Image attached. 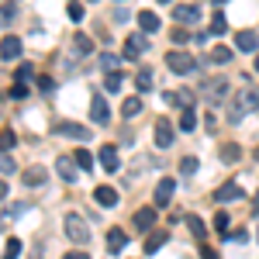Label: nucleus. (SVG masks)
<instances>
[{"label":"nucleus","mask_w":259,"mask_h":259,"mask_svg":"<svg viewBox=\"0 0 259 259\" xmlns=\"http://www.w3.org/2000/svg\"><path fill=\"white\" fill-rule=\"evenodd\" d=\"M45 177H49V173H45V166H28V169H24V187H41V183H45Z\"/></svg>","instance_id":"obj_19"},{"label":"nucleus","mask_w":259,"mask_h":259,"mask_svg":"<svg viewBox=\"0 0 259 259\" xmlns=\"http://www.w3.org/2000/svg\"><path fill=\"white\" fill-rule=\"evenodd\" d=\"M135 87H139V94H149V90H152V73L142 69L139 76H135Z\"/></svg>","instance_id":"obj_32"},{"label":"nucleus","mask_w":259,"mask_h":259,"mask_svg":"<svg viewBox=\"0 0 259 259\" xmlns=\"http://www.w3.org/2000/svg\"><path fill=\"white\" fill-rule=\"evenodd\" d=\"M180 173H183V177H194V173H197V156H187V159L180 162Z\"/></svg>","instance_id":"obj_36"},{"label":"nucleus","mask_w":259,"mask_h":259,"mask_svg":"<svg viewBox=\"0 0 259 259\" xmlns=\"http://www.w3.org/2000/svg\"><path fill=\"white\" fill-rule=\"evenodd\" d=\"M194 66H197V59H194L190 52H183V49H173V52H166V69H169V73H177V76H187V73H194Z\"/></svg>","instance_id":"obj_2"},{"label":"nucleus","mask_w":259,"mask_h":259,"mask_svg":"<svg viewBox=\"0 0 259 259\" xmlns=\"http://www.w3.org/2000/svg\"><path fill=\"white\" fill-rule=\"evenodd\" d=\"M173 18H177L180 24H197L200 11L194 7V4H177V7H173Z\"/></svg>","instance_id":"obj_11"},{"label":"nucleus","mask_w":259,"mask_h":259,"mask_svg":"<svg viewBox=\"0 0 259 259\" xmlns=\"http://www.w3.org/2000/svg\"><path fill=\"white\" fill-rule=\"evenodd\" d=\"M62 228H66L69 242H76V245H87V242H90V225H87V221H83L80 214H66Z\"/></svg>","instance_id":"obj_4"},{"label":"nucleus","mask_w":259,"mask_h":259,"mask_svg":"<svg viewBox=\"0 0 259 259\" xmlns=\"http://www.w3.org/2000/svg\"><path fill=\"white\" fill-rule=\"evenodd\" d=\"M169 38L177 41V45H187V41H194V35H190L187 28H173V31H169Z\"/></svg>","instance_id":"obj_35"},{"label":"nucleus","mask_w":259,"mask_h":259,"mask_svg":"<svg viewBox=\"0 0 259 259\" xmlns=\"http://www.w3.org/2000/svg\"><path fill=\"white\" fill-rule=\"evenodd\" d=\"M31 80V66L24 62V66H18V83H28Z\"/></svg>","instance_id":"obj_43"},{"label":"nucleus","mask_w":259,"mask_h":259,"mask_svg":"<svg viewBox=\"0 0 259 259\" xmlns=\"http://www.w3.org/2000/svg\"><path fill=\"white\" fill-rule=\"evenodd\" d=\"M135 114H142V97H128L121 104V118H135Z\"/></svg>","instance_id":"obj_27"},{"label":"nucleus","mask_w":259,"mask_h":259,"mask_svg":"<svg viewBox=\"0 0 259 259\" xmlns=\"http://www.w3.org/2000/svg\"><path fill=\"white\" fill-rule=\"evenodd\" d=\"M200 259H221V256H218V249H211V245H204V249H200Z\"/></svg>","instance_id":"obj_45"},{"label":"nucleus","mask_w":259,"mask_h":259,"mask_svg":"<svg viewBox=\"0 0 259 259\" xmlns=\"http://www.w3.org/2000/svg\"><path fill=\"white\" fill-rule=\"evenodd\" d=\"M14 132H11V128H4V132H0V152H7V149H14Z\"/></svg>","instance_id":"obj_37"},{"label":"nucleus","mask_w":259,"mask_h":259,"mask_svg":"<svg viewBox=\"0 0 259 259\" xmlns=\"http://www.w3.org/2000/svg\"><path fill=\"white\" fill-rule=\"evenodd\" d=\"M166 242H169V232H152V235L145 239V252H149V256H156Z\"/></svg>","instance_id":"obj_20"},{"label":"nucleus","mask_w":259,"mask_h":259,"mask_svg":"<svg viewBox=\"0 0 259 259\" xmlns=\"http://www.w3.org/2000/svg\"><path fill=\"white\" fill-rule=\"evenodd\" d=\"M159 4H173V0H159Z\"/></svg>","instance_id":"obj_50"},{"label":"nucleus","mask_w":259,"mask_h":259,"mask_svg":"<svg viewBox=\"0 0 259 259\" xmlns=\"http://www.w3.org/2000/svg\"><path fill=\"white\" fill-rule=\"evenodd\" d=\"M235 49H239V52H256L259 49V35L256 31H239V35H235Z\"/></svg>","instance_id":"obj_17"},{"label":"nucleus","mask_w":259,"mask_h":259,"mask_svg":"<svg viewBox=\"0 0 259 259\" xmlns=\"http://www.w3.org/2000/svg\"><path fill=\"white\" fill-rule=\"evenodd\" d=\"M252 214L259 218V194H256V200H252Z\"/></svg>","instance_id":"obj_48"},{"label":"nucleus","mask_w":259,"mask_h":259,"mask_svg":"<svg viewBox=\"0 0 259 259\" xmlns=\"http://www.w3.org/2000/svg\"><path fill=\"white\" fill-rule=\"evenodd\" d=\"M197 94L207 100V104H221V100L228 97V80H225V76H211V80L200 83Z\"/></svg>","instance_id":"obj_3"},{"label":"nucleus","mask_w":259,"mask_h":259,"mask_svg":"<svg viewBox=\"0 0 259 259\" xmlns=\"http://www.w3.org/2000/svg\"><path fill=\"white\" fill-rule=\"evenodd\" d=\"M90 121H94V124H107V121H111V107H107L104 94H94V97H90Z\"/></svg>","instance_id":"obj_7"},{"label":"nucleus","mask_w":259,"mask_h":259,"mask_svg":"<svg viewBox=\"0 0 259 259\" xmlns=\"http://www.w3.org/2000/svg\"><path fill=\"white\" fill-rule=\"evenodd\" d=\"M21 38L18 35H4V41H0V59H18L21 56Z\"/></svg>","instance_id":"obj_13"},{"label":"nucleus","mask_w":259,"mask_h":259,"mask_svg":"<svg viewBox=\"0 0 259 259\" xmlns=\"http://www.w3.org/2000/svg\"><path fill=\"white\" fill-rule=\"evenodd\" d=\"M18 173V162L11 159V152H0V177H11Z\"/></svg>","instance_id":"obj_31"},{"label":"nucleus","mask_w":259,"mask_h":259,"mask_svg":"<svg viewBox=\"0 0 259 259\" xmlns=\"http://www.w3.org/2000/svg\"><path fill=\"white\" fill-rule=\"evenodd\" d=\"M173 139H177L173 124H169V121H156V145H159V149H169Z\"/></svg>","instance_id":"obj_14"},{"label":"nucleus","mask_w":259,"mask_h":259,"mask_svg":"<svg viewBox=\"0 0 259 259\" xmlns=\"http://www.w3.org/2000/svg\"><path fill=\"white\" fill-rule=\"evenodd\" d=\"M69 18H73V21H83V7H80V4H76V0L69 4Z\"/></svg>","instance_id":"obj_44"},{"label":"nucleus","mask_w":259,"mask_h":259,"mask_svg":"<svg viewBox=\"0 0 259 259\" xmlns=\"http://www.w3.org/2000/svg\"><path fill=\"white\" fill-rule=\"evenodd\" d=\"M187 228L194 232V239H197V242L207 239V225H204V221H200L197 214H187Z\"/></svg>","instance_id":"obj_24"},{"label":"nucleus","mask_w":259,"mask_h":259,"mask_svg":"<svg viewBox=\"0 0 259 259\" xmlns=\"http://www.w3.org/2000/svg\"><path fill=\"white\" fill-rule=\"evenodd\" d=\"M256 69H259V56H256Z\"/></svg>","instance_id":"obj_51"},{"label":"nucleus","mask_w":259,"mask_h":259,"mask_svg":"<svg viewBox=\"0 0 259 259\" xmlns=\"http://www.w3.org/2000/svg\"><path fill=\"white\" fill-rule=\"evenodd\" d=\"M11 97L24 100V97H28V83H14V87H11Z\"/></svg>","instance_id":"obj_41"},{"label":"nucleus","mask_w":259,"mask_h":259,"mask_svg":"<svg viewBox=\"0 0 259 259\" xmlns=\"http://www.w3.org/2000/svg\"><path fill=\"white\" fill-rule=\"evenodd\" d=\"M225 31H228V21H225V14H214V18H211V35H225Z\"/></svg>","instance_id":"obj_33"},{"label":"nucleus","mask_w":259,"mask_h":259,"mask_svg":"<svg viewBox=\"0 0 259 259\" xmlns=\"http://www.w3.org/2000/svg\"><path fill=\"white\" fill-rule=\"evenodd\" d=\"M239 159H242V145H235V142L221 145V162H239Z\"/></svg>","instance_id":"obj_28"},{"label":"nucleus","mask_w":259,"mask_h":259,"mask_svg":"<svg viewBox=\"0 0 259 259\" xmlns=\"http://www.w3.org/2000/svg\"><path fill=\"white\" fill-rule=\"evenodd\" d=\"M162 100H166L169 107H194V94H190V90H166Z\"/></svg>","instance_id":"obj_10"},{"label":"nucleus","mask_w":259,"mask_h":259,"mask_svg":"<svg viewBox=\"0 0 259 259\" xmlns=\"http://www.w3.org/2000/svg\"><path fill=\"white\" fill-rule=\"evenodd\" d=\"M52 135L76 139V142H90V128H87V124H76V121H56V124H52Z\"/></svg>","instance_id":"obj_5"},{"label":"nucleus","mask_w":259,"mask_h":259,"mask_svg":"<svg viewBox=\"0 0 259 259\" xmlns=\"http://www.w3.org/2000/svg\"><path fill=\"white\" fill-rule=\"evenodd\" d=\"M104 87H107L111 94H118V90H121V73H107V80H104Z\"/></svg>","instance_id":"obj_39"},{"label":"nucleus","mask_w":259,"mask_h":259,"mask_svg":"<svg viewBox=\"0 0 259 259\" xmlns=\"http://www.w3.org/2000/svg\"><path fill=\"white\" fill-rule=\"evenodd\" d=\"M249 111H259V90L256 87H245L239 94H232L228 107H225V118H228V124H239Z\"/></svg>","instance_id":"obj_1"},{"label":"nucleus","mask_w":259,"mask_h":259,"mask_svg":"<svg viewBox=\"0 0 259 259\" xmlns=\"http://www.w3.org/2000/svg\"><path fill=\"white\" fill-rule=\"evenodd\" d=\"M228 225H232V218H228L225 211H218V214H214V228H218L221 235H225V232H228Z\"/></svg>","instance_id":"obj_40"},{"label":"nucleus","mask_w":259,"mask_h":259,"mask_svg":"<svg viewBox=\"0 0 259 259\" xmlns=\"http://www.w3.org/2000/svg\"><path fill=\"white\" fill-rule=\"evenodd\" d=\"M56 173H59L62 180H66V183H76V159H66V156H59V159H56Z\"/></svg>","instance_id":"obj_16"},{"label":"nucleus","mask_w":259,"mask_h":259,"mask_svg":"<svg viewBox=\"0 0 259 259\" xmlns=\"http://www.w3.org/2000/svg\"><path fill=\"white\" fill-rule=\"evenodd\" d=\"M76 166H80V169H87V173H90V169H94V156H90V152H87V149H76Z\"/></svg>","instance_id":"obj_34"},{"label":"nucleus","mask_w":259,"mask_h":259,"mask_svg":"<svg viewBox=\"0 0 259 259\" xmlns=\"http://www.w3.org/2000/svg\"><path fill=\"white\" fill-rule=\"evenodd\" d=\"M38 90L41 94H52V90H56V80H52V76H38Z\"/></svg>","instance_id":"obj_42"},{"label":"nucleus","mask_w":259,"mask_h":259,"mask_svg":"<svg viewBox=\"0 0 259 259\" xmlns=\"http://www.w3.org/2000/svg\"><path fill=\"white\" fill-rule=\"evenodd\" d=\"M173 194H177V180H173V177H162L159 187H156V197H152V207H169Z\"/></svg>","instance_id":"obj_6"},{"label":"nucleus","mask_w":259,"mask_h":259,"mask_svg":"<svg viewBox=\"0 0 259 259\" xmlns=\"http://www.w3.org/2000/svg\"><path fill=\"white\" fill-rule=\"evenodd\" d=\"M214 4H218V7H221V4H228V0H214Z\"/></svg>","instance_id":"obj_49"},{"label":"nucleus","mask_w":259,"mask_h":259,"mask_svg":"<svg viewBox=\"0 0 259 259\" xmlns=\"http://www.w3.org/2000/svg\"><path fill=\"white\" fill-rule=\"evenodd\" d=\"M73 49H76V56H90V52H94V41H90V35L76 31V35H73Z\"/></svg>","instance_id":"obj_23"},{"label":"nucleus","mask_w":259,"mask_h":259,"mask_svg":"<svg viewBox=\"0 0 259 259\" xmlns=\"http://www.w3.org/2000/svg\"><path fill=\"white\" fill-rule=\"evenodd\" d=\"M156 211H159V207H139V211L132 214L135 228H139V232H152V225H156Z\"/></svg>","instance_id":"obj_8"},{"label":"nucleus","mask_w":259,"mask_h":259,"mask_svg":"<svg viewBox=\"0 0 259 259\" xmlns=\"http://www.w3.org/2000/svg\"><path fill=\"white\" fill-rule=\"evenodd\" d=\"M139 28L145 31V35H156V31H159V18H156L152 11H142L139 14Z\"/></svg>","instance_id":"obj_21"},{"label":"nucleus","mask_w":259,"mask_h":259,"mask_svg":"<svg viewBox=\"0 0 259 259\" xmlns=\"http://www.w3.org/2000/svg\"><path fill=\"white\" fill-rule=\"evenodd\" d=\"M180 128H183V132H194V128H197V111H194V107H183V114H180Z\"/></svg>","instance_id":"obj_30"},{"label":"nucleus","mask_w":259,"mask_h":259,"mask_svg":"<svg viewBox=\"0 0 259 259\" xmlns=\"http://www.w3.org/2000/svg\"><path fill=\"white\" fill-rule=\"evenodd\" d=\"M21 256V239H7V249H4V259H18Z\"/></svg>","instance_id":"obj_38"},{"label":"nucleus","mask_w":259,"mask_h":259,"mask_svg":"<svg viewBox=\"0 0 259 259\" xmlns=\"http://www.w3.org/2000/svg\"><path fill=\"white\" fill-rule=\"evenodd\" d=\"M62 259H90V256H87V252H66Z\"/></svg>","instance_id":"obj_47"},{"label":"nucleus","mask_w":259,"mask_h":259,"mask_svg":"<svg viewBox=\"0 0 259 259\" xmlns=\"http://www.w3.org/2000/svg\"><path fill=\"white\" fill-rule=\"evenodd\" d=\"M256 239H259V232H256Z\"/></svg>","instance_id":"obj_52"},{"label":"nucleus","mask_w":259,"mask_h":259,"mask_svg":"<svg viewBox=\"0 0 259 259\" xmlns=\"http://www.w3.org/2000/svg\"><path fill=\"white\" fill-rule=\"evenodd\" d=\"M94 200H97L100 207H114V204H118V190H114V187H97V190H94Z\"/></svg>","instance_id":"obj_18"},{"label":"nucleus","mask_w":259,"mask_h":259,"mask_svg":"<svg viewBox=\"0 0 259 259\" xmlns=\"http://www.w3.org/2000/svg\"><path fill=\"white\" fill-rule=\"evenodd\" d=\"M124 245H128V235H124L121 228H114V232H107V249H111V252H121Z\"/></svg>","instance_id":"obj_25"},{"label":"nucleus","mask_w":259,"mask_h":259,"mask_svg":"<svg viewBox=\"0 0 259 259\" xmlns=\"http://www.w3.org/2000/svg\"><path fill=\"white\" fill-rule=\"evenodd\" d=\"M18 11H21V4H18V0H7V4L0 7V24H11V21L18 18Z\"/></svg>","instance_id":"obj_26"},{"label":"nucleus","mask_w":259,"mask_h":259,"mask_svg":"<svg viewBox=\"0 0 259 259\" xmlns=\"http://www.w3.org/2000/svg\"><path fill=\"white\" fill-rule=\"evenodd\" d=\"M100 166H104L107 173H118L121 156H118V149H114V145H104V149H100Z\"/></svg>","instance_id":"obj_15"},{"label":"nucleus","mask_w":259,"mask_h":259,"mask_svg":"<svg viewBox=\"0 0 259 259\" xmlns=\"http://www.w3.org/2000/svg\"><path fill=\"white\" fill-rule=\"evenodd\" d=\"M145 49H149V41L142 38V35H135V38H128V41H124V52H121V56H124L128 62H139Z\"/></svg>","instance_id":"obj_9"},{"label":"nucleus","mask_w":259,"mask_h":259,"mask_svg":"<svg viewBox=\"0 0 259 259\" xmlns=\"http://www.w3.org/2000/svg\"><path fill=\"white\" fill-rule=\"evenodd\" d=\"M242 197H245V190H242L235 180H228L225 187H218V194H214V200H218V204H225V200H242Z\"/></svg>","instance_id":"obj_12"},{"label":"nucleus","mask_w":259,"mask_h":259,"mask_svg":"<svg viewBox=\"0 0 259 259\" xmlns=\"http://www.w3.org/2000/svg\"><path fill=\"white\" fill-rule=\"evenodd\" d=\"M97 62H100V69H107V73H118V66H121V59L114 52H100Z\"/></svg>","instance_id":"obj_29"},{"label":"nucleus","mask_w":259,"mask_h":259,"mask_svg":"<svg viewBox=\"0 0 259 259\" xmlns=\"http://www.w3.org/2000/svg\"><path fill=\"white\" fill-rule=\"evenodd\" d=\"M7 194H11V187H7V180H0V200H7Z\"/></svg>","instance_id":"obj_46"},{"label":"nucleus","mask_w":259,"mask_h":259,"mask_svg":"<svg viewBox=\"0 0 259 259\" xmlns=\"http://www.w3.org/2000/svg\"><path fill=\"white\" fill-rule=\"evenodd\" d=\"M232 59H235V49H228V45H214V49H211V62H218V66H228Z\"/></svg>","instance_id":"obj_22"}]
</instances>
